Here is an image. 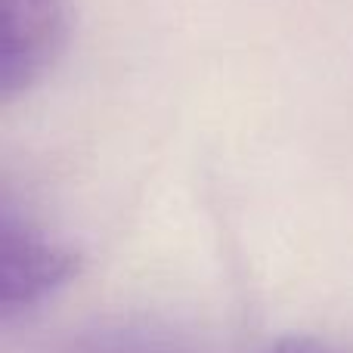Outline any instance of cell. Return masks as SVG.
Instances as JSON below:
<instances>
[{
  "label": "cell",
  "instance_id": "cell-1",
  "mask_svg": "<svg viewBox=\"0 0 353 353\" xmlns=\"http://www.w3.org/2000/svg\"><path fill=\"white\" fill-rule=\"evenodd\" d=\"M81 257L65 242L19 217L10 205L0 217V310L3 319L37 307L47 294L78 276Z\"/></svg>",
  "mask_w": 353,
  "mask_h": 353
},
{
  "label": "cell",
  "instance_id": "cell-2",
  "mask_svg": "<svg viewBox=\"0 0 353 353\" xmlns=\"http://www.w3.org/2000/svg\"><path fill=\"white\" fill-rule=\"evenodd\" d=\"M0 97L28 93L68 41L65 0H0Z\"/></svg>",
  "mask_w": 353,
  "mask_h": 353
},
{
  "label": "cell",
  "instance_id": "cell-3",
  "mask_svg": "<svg viewBox=\"0 0 353 353\" xmlns=\"http://www.w3.org/2000/svg\"><path fill=\"white\" fill-rule=\"evenodd\" d=\"M267 353H332L323 341L316 338H307V335H288V338H279Z\"/></svg>",
  "mask_w": 353,
  "mask_h": 353
}]
</instances>
